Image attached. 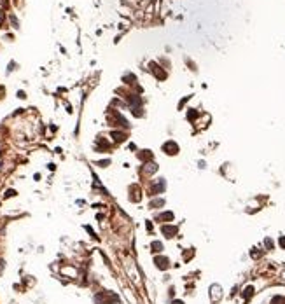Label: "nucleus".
<instances>
[{
	"instance_id": "nucleus-1",
	"label": "nucleus",
	"mask_w": 285,
	"mask_h": 304,
	"mask_svg": "<svg viewBox=\"0 0 285 304\" xmlns=\"http://www.w3.org/2000/svg\"><path fill=\"white\" fill-rule=\"evenodd\" d=\"M163 149L166 150V154H177V152H179V145H177L175 142H166V143L163 145Z\"/></svg>"
},
{
	"instance_id": "nucleus-2",
	"label": "nucleus",
	"mask_w": 285,
	"mask_h": 304,
	"mask_svg": "<svg viewBox=\"0 0 285 304\" xmlns=\"http://www.w3.org/2000/svg\"><path fill=\"white\" fill-rule=\"evenodd\" d=\"M161 231L166 234L168 238H173L175 234H177V227H175V226H163V229H161Z\"/></svg>"
},
{
	"instance_id": "nucleus-3",
	"label": "nucleus",
	"mask_w": 285,
	"mask_h": 304,
	"mask_svg": "<svg viewBox=\"0 0 285 304\" xmlns=\"http://www.w3.org/2000/svg\"><path fill=\"white\" fill-rule=\"evenodd\" d=\"M154 262L158 264V268H159V269H166L168 268V259H166V257H156Z\"/></svg>"
},
{
	"instance_id": "nucleus-4",
	"label": "nucleus",
	"mask_w": 285,
	"mask_h": 304,
	"mask_svg": "<svg viewBox=\"0 0 285 304\" xmlns=\"http://www.w3.org/2000/svg\"><path fill=\"white\" fill-rule=\"evenodd\" d=\"M163 250V245H161L159 241H154L152 243V252H161Z\"/></svg>"
},
{
	"instance_id": "nucleus-5",
	"label": "nucleus",
	"mask_w": 285,
	"mask_h": 304,
	"mask_svg": "<svg viewBox=\"0 0 285 304\" xmlns=\"http://www.w3.org/2000/svg\"><path fill=\"white\" fill-rule=\"evenodd\" d=\"M252 294H254V287H247V289H245V292H243V297H245V299H249Z\"/></svg>"
},
{
	"instance_id": "nucleus-6",
	"label": "nucleus",
	"mask_w": 285,
	"mask_h": 304,
	"mask_svg": "<svg viewBox=\"0 0 285 304\" xmlns=\"http://www.w3.org/2000/svg\"><path fill=\"white\" fill-rule=\"evenodd\" d=\"M159 219H161V220H172V219H173V213H172V212H166V213H163Z\"/></svg>"
},
{
	"instance_id": "nucleus-7",
	"label": "nucleus",
	"mask_w": 285,
	"mask_h": 304,
	"mask_svg": "<svg viewBox=\"0 0 285 304\" xmlns=\"http://www.w3.org/2000/svg\"><path fill=\"white\" fill-rule=\"evenodd\" d=\"M271 304H285V299H283V297H280V295H276L275 299H273Z\"/></svg>"
},
{
	"instance_id": "nucleus-8",
	"label": "nucleus",
	"mask_w": 285,
	"mask_h": 304,
	"mask_svg": "<svg viewBox=\"0 0 285 304\" xmlns=\"http://www.w3.org/2000/svg\"><path fill=\"white\" fill-rule=\"evenodd\" d=\"M12 196H16V191H12V189L5 191V198H12Z\"/></svg>"
},
{
	"instance_id": "nucleus-9",
	"label": "nucleus",
	"mask_w": 285,
	"mask_h": 304,
	"mask_svg": "<svg viewBox=\"0 0 285 304\" xmlns=\"http://www.w3.org/2000/svg\"><path fill=\"white\" fill-rule=\"evenodd\" d=\"M280 245H282V247L285 248V238H280Z\"/></svg>"
},
{
	"instance_id": "nucleus-10",
	"label": "nucleus",
	"mask_w": 285,
	"mask_h": 304,
	"mask_svg": "<svg viewBox=\"0 0 285 304\" xmlns=\"http://www.w3.org/2000/svg\"><path fill=\"white\" fill-rule=\"evenodd\" d=\"M172 304H184V302H182V301H173Z\"/></svg>"
}]
</instances>
